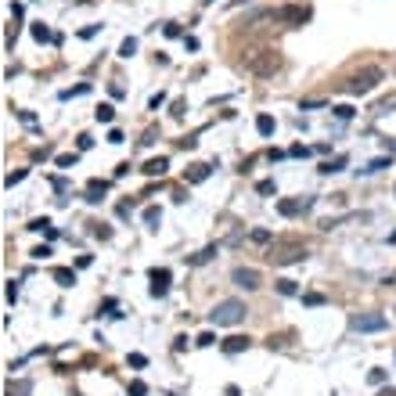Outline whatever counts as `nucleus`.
<instances>
[{
    "label": "nucleus",
    "mask_w": 396,
    "mask_h": 396,
    "mask_svg": "<svg viewBox=\"0 0 396 396\" xmlns=\"http://www.w3.org/2000/svg\"><path fill=\"white\" fill-rule=\"evenodd\" d=\"M159 220H162V209H155V205H148V209H144V223H148V227H155Z\"/></svg>",
    "instance_id": "23"
},
{
    "label": "nucleus",
    "mask_w": 396,
    "mask_h": 396,
    "mask_svg": "<svg viewBox=\"0 0 396 396\" xmlns=\"http://www.w3.org/2000/svg\"><path fill=\"white\" fill-rule=\"evenodd\" d=\"M94 119H98V123H112V119H115V108H112V104H101V108L94 112Z\"/></svg>",
    "instance_id": "21"
},
{
    "label": "nucleus",
    "mask_w": 396,
    "mask_h": 396,
    "mask_svg": "<svg viewBox=\"0 0 396 396\" xmlns=\"http://www.w3.org/2000/svg\"><path fill=\"white\" fill-rule=\"evenodd\" d=\"M108 144H123V133H119V130H108Z\"/></svg>",
    "instance_id": "38"
},
{
    "label": "nucleus",
    "mask_w": 396,
    "mask_h": 396,
    "mask_svg": "<svg viewBox=\"0 0 396 396\" xmlns=\"http://www.w3.org/2000/svg\"><path fill=\"white\" fill-rule=\"evenodd\" d=\"M349 328L360 331V335H371V331H386L389 321L382 313H353V317H349Z\"/></svg>",
    "instance_id": "5"
},
{
    "label": "nucleus",
    "mask_w": 396,
    "mask_h": 396,
    "mask_svg": "<svg viewBox=\"0 0 396 396\" xmlns=\"http://www.w3.org/2000/svg\"><path fill=\"white\" fill-rule=\"evenodd\" d=\"M278 18H281V22H292V25H302V22L310 18V7L288 4V7H281V11H278Z\"/></svg>",
    "instance_id": "8"
},
{
    "label": "nucleus",
    "mask_w": 396,
    "mask_h": 396,
    "mask_svg": "<svg viewBox=\"0 0 396 396\" xmlns=\"http://www.w3.org/2000/svg\"><path fill=\"white\" fill-rule=\"evenodd\" d=\"M278 292H281V296H296L299 288H296V281H288V278H281V281H278Z\"/></svg>",
    "instance_id": "25"
},
{
    "label": "nucleus",
    "mask_w": 396,
    "mask_h": 396,
    "mask_svg": "<svg viewBox=\"0 0 396 396\" xmlns=\"http://www.w3.org/2000/svg\"><path fill=\"white\" fill-rule=\"evenodd\" d=\"M241 349H249V339H241V335H234V339L223 342V353H241Z\"/></svg>",
    "instance_id": "18"
},
{
    "label": "nucleus",
    "mask_w": 396,
    "mask_h": 396,
    "mask_svg": "<svg viewBox=\"0 0 396 396\" xmlns=\"http://www.w3.org/2000/svg\"><path fill=\"white\" fill-rule=\"evenodd\" d=\"M54 281L62 285V288H72V285H76V270H69V267H58V270H54Z\"/></svg>",
    "instance_id": "17"
},
{
    "label": "nucleus",
    "mask_w": 396,
    "mask_h": 396,
    "mask_svg": "<svg viewBox=\"0 0 396 396\" xmlns=\"http://www.w3.org/2000/svg\"><path fill=\"white\" fill-rule=\"evenodd\" d=\"M83 94H90V83H80V87H72V90H62V101H69V98H83Z\"/></svg>",
    "instance_id": "22"
},
{
    "label": "nucleus",
    "mask_w": 396,
    "mask_h": 396,
    "mask_svg": "<svg viewBox=\"0 0 396 396\" xmlns=\"http://www.w3.org/2000/svg\"><path fill=\"white\" fill-rule=\"evenodd\" d=\"M288 155H292V159H306V155H310V148H302V144H296V148H288Z\"/></svg>",
    "instance_id": "28"
},
{
    "label": "nucleus",
    "mask_w": 396,
    "mask_h": 396,
    "mask_svg": "<svg viewBox=\"0 0 396 396\" xmlns=\"http://www.w3.org/2000/svg\"><path fill=\"white\" fill-rule=\"evenodd\" d=\"M29 33H33V40H40V43H54V40H58L43 22H33V29H29Z\"/></svg>",
    "instance_id": "15"
},
{
    "label": "nucleus",
    "mask_w": 396,
    "mask_h": 396,
    "mask_svg": "<svg viewBox=\"0 0 396 396\" xmlns=\"http://www.w3.org/2000/svg\"><path fill=\"white\" fill-rule=\"evenodd\" d=\"M58 166H62V170H69V166H76V155H58Z\"/></svg>",
    "instance_id": "33"
},
{
    "label": "nucleus",
    "mask_w": 396,
    "mask_h": 396,
    "mask_svg": "<svg viewBox=\"0 0 396 396\" xmlns=\"http://www.w3.org/2000/svg\"><path fill=\"white\" fill-rule=\"evenodd\" d=\"M231 281H234L238 288H245V292H252V288H260V270H252V267H234Z\"/></svg>",
    "instance_id": "7"
},
{
    "label": "nucleus",
    "mask_w": 396,
    "mask_h": 396,
    "mask_svg": "<svg viewBox=\"0 0 396 396\" xmlns=\"http://www.w3.org/2000/svg\"><path fill=\"white\" fill-rule=\"evenodd\" d=\"M382 83V69L378 65H368V69H360L353 80L346 83V94H353V98H360V94H371V90Z\"/></svg>",
    "instance_id": "4"
},
{
    "label": "nucleus",
    "mask_w": 396,
    "mask_h": 396,
    "mask_svg": "<svg viewBox=\"0 0 396 396\" xmlns=\"http://www.w3.org/2000/svg\"><path fill=\"white\" fill-rule=\"evenodd\" d=\"M166 170H170V159H151V162H144V177H162Z\"/></svg>",
    "instance_id": "13"
},
{
    "label": "nucleus",
    "mask_w": 396,
    "mask_h": 396,
    "mask_svg": "<svg viewBox=\"0 0 396 396\" xmlns=\"http://www.w3.org/2000/svg\"><path fill=\"white\" fill-rule=\"evenodd\" d=\"M267 260L274 267H288V263H302L306 260V245L296 238H281V241H270V249H267Z\"/></svg>",
    "instance_id": "1"
},
{
    "label": "nucleus",
    "mask_w": 396,
    "mask_h": 396,
    "mask_svg": "<svg viewBox=\"0 0 396 396\" xmlns=\"http://www.w3.org/2000/svg\"><path fill=\"white\" fill-rule=\"evenodd\" d=\"M212 342H216V339H212V331H202V335L195 339V346H212Z\"/></svg>",
    "instance_id": "31"
},
{
    "label": "nucleus",
    "mask_w": 396,
    "mask_h": 396,
    "mask_svg": "<svg viewBox=\"0 0 396 396\" xmlns=\"http://www.w3.org/2000/svg\"><path fill=\"white\" fill-rule=\"evenodd\" d=\"M209 173H212V170H209L205 162H195L191 170L184 173V180H188V184H202V180H209Z\"/></svg>",
    "instance_id": "10"
},
{
    "label": "nucleus",
    "mask_w": 396,
    "mask_h": 396,
    "mask_svg": "<svg viewBox=\"0 0 396 396\" xmlns=\"http://www.w3.org/2000/svg\"><path fill=\"white\" fill-rule=\"evenodd\" d=\"M212 256H216V245H209V249H202L198 256H191V263H195V267H202V263H209V260H212Z\"/></svg>",
    "instance_id": "20"
},
{
    "label": "nucleus",
    "mask_w": 396,
    "mask_h": 396,
    "mask_svg": "<svg viewBox=\"0 0 396 396\" xmlns=\"http://www.w3.org/2000/svg\"><path fill=\"white\" fill-rule=\"evenodd\" d=\"M260 195H274V180H260Z\"/></svg>",
    "instance_id": "35"
},
{
    "label": "nucleus",
    "mask_w": 396,
    "mask_h": 396,
    "mask_svg": "<svg viewBox=\"0 0 396 396\" xmlns=\"http://www.w3.org/2000/svg\"><path fill=\"white\" fill-rule=\"evenodd\" d=\"M313 209V198H281L278 202V212L281 216H302V212Z\"/></svg>",
    "instance_id": "6"
},
{
    "label": "nucleus",
    "mask_w": 396,
    "mask_h": 396,
    "mask_svg": "<svg viewBox=\"0 0 396 396\" xmlns=\"http://www.w3.org/2000/svg\"><path fill=\"white\" fill-rule=\"evenodd\" d=\"M331 112H335V119H342V123H346V119H353V115H357L353 108H349V104H335Z\"/></svg>",
    "instance_id": "24"
},
{
    "label": "nucleus",
    "mask_w": 396,
    "mask_h": 396,
    "mask_svg": "<svg viewBox=\"0 0 396 396\" xmlns=\"http://www.w3.org/2000/svg\"><path fill=\"white\" fill-rule=\"evenodd\" d=\"M245 302L241 299H223V302H216L212 306V313H209V321L216 324V328H234V324H241L245 321Z\"/></svg>",
    "instance_id": "2"
},
{
    "label": "nucleus",
    "mask_w": 396,
    "mask_h": 396,
    "mask_svg": "<svg viewBox=\"0 0 396 396\" xmlns=\"http://www.w3.org/2000/svg\"><path fill=\"white\" fill-rule=\"evenodd\" d=\"M144 393H148L144 382H133V386H130V396H144Z\"/></svg>",
    "instance_id": "34"
},
{
    "label": "nucleus",
    "mask_w": 396,
    "mask_h": 396,
    "mask_svg": "<svg viewBox=\"0 0 396 396\" xmlns=\"http://www.w3.org/2000/svg\"><path fill=\"white\" fill-rule=\"evenodd\" d=\"M389 162H393L389 155H382V159H371L368 166H360V170H357V173H360V177H371V173H382V170H389Z\"/></svg>",
    "instance_id": "12"
},
{
    "label": "nucleus",
    "mask_w": 396,
    "mask_h": 396,
    "mask_svg": "<svg viewBox=\"0 0 396 396\" xmlns=\"http://www.w3.org/2000/svg\"><path fill=\"white\" fill-rule=\"evenodd\" d=\"M137 54V40L133 36H126L123 43H119V58H133Z\"/></svg>",
    "instance_id": "19"
},
{
    "label": "nucleus",
    "mask_w": 396,
    "mask_h": 396,
    "mask_svg": "<svg viewBox=\"0 0 396 396\" xmlns=\"http://www.w3.org/2000/svg\"><path fill=\"white\" fill-rule=\"evenodd\" d=\"M7 302H18V281H7Z\"/></svg>",
    "instance_id": "29"
},
{
    "label": "nucleus",
    "mask_w": 396,
    "mask_h": 396,
    "mask_svg": "<svg viewBox=\"0 0 396 396\" xmlns=\"http://www.w3.org/2000/svg\"><path fill=\"white\" fill-rule=\"evenodd\" d=\"M33 256H36V260H43V256H51V245H40V249H33Z\"/></svg>",
    "instance_id": "40"
},
{
    "label": "nucleus",
    "mask_w": 396,
    "mask_h": 396,
    "mask_svg": "<svg viewBox=\"0 0 396 396\" xmlns=\"http://www.w3.org/2000/svg\"><path fill=\"white\" fill-rule=\"evenodd\" d=\"M302 302H306V306H321L324 299H321V296H302Z\"/></svg>",
    "instance_id": "36"
},
{
    "label": "nucleus",
    "mask_w": 396,
    "mask_h": 396,
    "mask_svg": "<svg viewBox=\"0 0 396 396\" xmlns=\"http://www.w3.org/2000/svg\"><path fill=\"white\" fill-rule=\"evenodd\" d=\"M170 292V270H151V296L162 299Z\"/></svg>",
    "instance_id": "9"
},
{
    "label": "nucleus",
    "mask_w": 396,
    "mask_h": 396,
    "mask_svg": "<svg viewBox=\"0 0 396 396\" xmlns=\"http://www.w3.org/2000/svg\"><path fill=\"white\" fill-rule=\"evenodd\" d=\"M162 101H166V94H162V90H159V94H151V101H148V104H151V108H159V104H162Z\"/></svg>",
    "instance_id": "37"
},
{
    "label": "nucleus",
    "mask_w": 396,
    "mask_h": 396,
    "mask_svg": "<svg viewBox=\"0 0 396 396\" xmlns=\"http://www.w3.org/2000/svg\"><path fill=\"white\" fill-rule=\"evenodd\" d=\"M245 69H249L252 76H260V80H270V76L281 69V54H278V51H252V54L245 58Z\"/></svg>",
    "instance_id": "3"
},
{
    "label": "nucleus",
    "mask_w": 396,
    "mask_h": 396,
    "mask_svg": "<svg viewBox=\"0 0 396 396\" xmlns=\"http://www.w3.org/2000/svg\"><path fill=\"white\" fill-rule=\"evenodd\" d=\"M252 241H256V245H267V241H270V231H263V227H256V231H252Z\"/></svg>",
    "instance_id": "26"
},
{
    "label": "nucleus",
    "mask_w": 396,
    "mask_h": 396,
    "mask_svg": "<svg viewBox=\"0 0 396 396\" xmlns=\"http://www.w3.org/2000/svg\"><path fill=\"white\" fill-rule=\"evenodd\" d=\"M389 108H396V94H393V98H386V101H378V104H375V112H389Z\"/></svg>",
    "instance_id": "27"
},
{
    "label": "nucleus",
    "mask_w": 396,
    "mask_h": 396,
    "mask_svg": "<svg viewBox=\"0 0 396 396\" xmlns=\"http://www.w3.org/2000/svg\"><path fill=\"white\" fill-rule=\"evenodd\" d=\"M22 180H25V170H14V173L7 177V188H14V184H22Z\"/></svg>",
    "instance_id": "30"
},
{
    "label": "nucleus",
    "mask_w": 396,
    "mask_h": 396,
    "mask_svg": "<svg viewBox=\"0 0 396 396\" xmlns=\"http://www.w3.org/2000/svg\"><path fill=\"white\" fill-rule=\"evenodd\" d=\"M104 191H108V184H104V180H90V184H87V202L98 205L101 198H104Z\"/></svg>",
    "instance_id": "11"
},
{
    "label": "nucleus",
    "mask_w": 396,
    "mask_h": 396,
    "mask_svg": "<svg viewBox=\"0 0 396 396\" xmlns=\"http://www.w3.org/2000/svg\"><path fill=\"white\" fill-rule=\"evenodd\" d=\"M368 378H371V382H375V386H382V382H386V371H382V368H375V371H371Z\"/></svg>",
    "instance_id": "32"
},
{
    "label": "nucleus",
    "mask_w": 396,
    "mask_h": 396,
    "mask_svg": "<svg viewBox=\"0 0 396 396\" xmlns=\"http://www.w3.org/2000/svg\"><path fill=\"white\" fill-rule=\"evenodd\" d=\"M256 130H260V137H274V130H278V123H274V115H256Z\"/></svg>",
    "instance_id": "14"
},
{
    "label": "nucleus",
    "mask_w": 396,
    "mask_h": 396,
    "mask_svg": "<svg viewBox=\"0 0 396 396\" xmlns=\"http://www.w3.org/2000/svg\"><path fill=\"white\" fill-rule=\"evenodd\" d=\"M389 241H396V231H393V234H389Z\"/></svg>",
    "instance_id": "41"
},
{
    "label": "nucleus",
    "mask_w": 396,
    "mask_h": 396,
    "mask_svg": "<svg viewBox=\"0 0 396 396\" xmlns=\"http://www.w3.org/2000/svg\"><path fill=\"white\" fill-rule=\"evenodd\" d=\"M346 162H349L346 155H335L331 162H321V173H324V177H331V173H339V170H346Z\"/></svg>",
    "instance_id": "16"
},
{
    "label": "nucleus",
    "mask_w": 396,
    "mask_h": 396,
    "mask_svg": "<svg viewBox=\"0 0 396 396\" xmlns=\"http://www.w3.org/2000/svg\"><path fill=\"white\" fill-rule=\"evenodd\" d=\"M130 364H133V368H144V364H148V357H141V353H133V357H130Z\"/></svg>",
    "instance_id": "39"
}]
</instances>
